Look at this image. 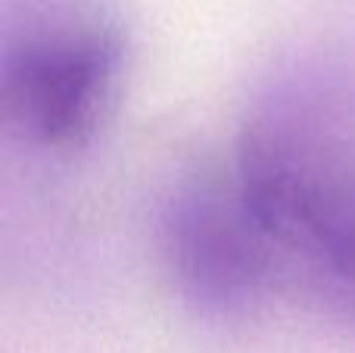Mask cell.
<instances>
[{
	"label": "cell",
	"instance_id": "cell-1",
	"mask_svg": "<svg viewBox=\"0 0 355 353\" xmlns=\"http://www.w3.org/2000/svg\"><path fill=\"white\" fill-rule=\"evenodd\" d=\"M231 169L271 238L284 297L355 322V72L302 63L246 113Z\"/></svg>",
	"mask_w": 355,
	"mask_h": 353
},
{
	"label": "cell",
	"instance_id": "cell-2",
	"mask_svg": "<svg viewBox=\"0 0 355 353\" xmlns=\"http://www.w3.org/2000/svg\"><path fill=\"white\" fill-rule=\"evenodd\" d=\"M162 269L202 319L243 322L284 297L277 254L231 163L181 179L159 213Z\"/></svg>",
	"mask_w": 355,
	"mask_h": 353
},
{
	"label": "cell",
	"instance_id": "cell-3",
	"mask_svg": "<svg viewBox=\"0 0 355 353\" xmlns=\"http://www.w3.org/2000/svg\"><path fill=\"white\" fill-rule=\"evenodd\" d=\"M125 75V35L106 19L53 16L6 38L3 122L28 147L72 154L97 138Z\"/></svg>",
	"mask_w": 355,
	"mask_h": 353
}]
</instances>
